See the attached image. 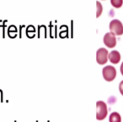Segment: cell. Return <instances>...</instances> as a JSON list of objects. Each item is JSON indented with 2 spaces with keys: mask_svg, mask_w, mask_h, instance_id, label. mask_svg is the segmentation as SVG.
Instances as JSON below:
<instances>
[{
  "mask_svg": "<svg viewBox=\"0 0 123 122\" xmlns=\"http://www.w3.org/2000/svg\"><path fill=\"white\" fill-rule=\"evenodd\" d=\"M108 115L107 104L104 101H98L96 103V119L98 120H103Z\"/></svg>",
  "mask_w": 123,
  "mask_h": 122,
  "instance_id": "1",
  "label": "cell"
},
{
  "mask_svg": "<svg viewBox=\"0 0 123 122\" xmlns=\"http://www.w3.org/2000/svg\"><path fill=\"white\" fill-rule=\"evenodd\" d=\"M102 75L106 81H112L116 77V70L112 65H106L103 68Z\"/></svg>",
  "mask_w": 123,
  "mask_h": 122,
  "instance_id": "2",
  "label": "cell"
},
{
  "mask_svg": "<svg viewBox=\"0 0 123 122\" xmlns=\"http://www.w3.org/2000/svg\"><path fill=\"white\" fill-rule=\"evenodd\" d=\"M109 27L111 30V32H112L116 36H121L123 34V25L119 20H112L110 22Z\"/></svg>",
  "mask_w": 123,
  "mask_h": 122,
  "instance_id": "3",
  "label": "cell"
},
{
  "mask_svg": "<svg viewBox=\"0 0 123 122\" xmlns=\"http://www.w3.org/2000/svg\"><path fill=\"white\" fill-rule=\"evenodd\" d=\"M109 52L106 48H100L96 52V61L99 65H105L108 61Z\"/></svg>",
  "mask_w": 123,
  "mask_h": 122,
  "instance_id": "4",
  "label": "cell"
},
{
  "mask_svg": "<svg viewBox=\"0 0 123 122\" xmlns=\"http://www.w3.org/2000/svg\"><path fill=\"white\" fill-rule=\"evenodd\" d=\"M103 41H104V43L106 47H108L110 48H115L116 45V35L113 34L112 32L105 33V35L104 36V38H103Z\"/></svg>",
  "mask_w": 123,
  "mask_h": 122,
  "instance_id": "5",
  "label": "cell"
},
{
  "mask_svg": "<svg viewBox=\"0 0 123 122\" xmlns=\"http://www.w3.org/2000/svg\"><path fill=\"white\" fill-rule=\"evenodd\" d=\"M108 59L112 64H118L121 61V54L117 50H112L108 55Z\"/></svg>",
  "mask_w": 123,
  "mask_h": 122,
  "instance_id": "6",
  "label": "cell"
},
{
  "mask_svg": "<svg viewBox=\"0 0 123 122\" xmlns=\"http://www.w3.org/2000/svg\"><path fill=\"white\" fill-rule=\"evenodd\" d=\"M110 122H121V116L118 112H112L109 116Z\"/></svg>",
  "mask_w": 123,
  "mask_h": 122,
  "instance_id": "7",
  "label": "cell"
},
{
  "mask_svg": "<svg viewBox=\"0 0 123 122\" xmlns=\"http://www.w3.org/2000/svg\"><path fill=\"white\" fill-rule=\"evenodd\" d=\"M103 11V6L99 1L96 2V17H99L100 14H102Z\"/></svg>",
  "mask_w": 123,
  "mask_h": 122,
  "instance_id": "8",
  "label": "cell"
},
{
  "mask_svg": "<svg viewBox=\"0 0 123 122\" xmlns=\"http://www.w3.org/2000/svg\"><path fill=\"white\" fill-rule=\"evenodd\" d=\"M111 4L115 8H121L123 4V0H111Z\"/></svg>",
  "mask_w": 123,
  "mask_h": 122,
  "instance_id": "9",
  "label": "cell"
},
{
  "mask_svg": "<svg viewBox=\"0 0 123 122\" xmlns=\"http://www.w3.org/2000/svg\"><path fill=\"white\" fill-rule=\"evenodd\" d=\"M119 91H120V93H121V94L123 96V80L119 84Z\"/></svg>",
  "mask_w": 123,
  "mask_h": 122,
  "instance_id": "10",
  "label": "cell"
},
{
  "mask_svg": "<svg viewBox=\"0 0 123 122\" xmlns=\"http://www.w3.org/2000/svg\"><path fill=\"white\" fill-rule=\"evenodd\" d=\"M120 71H121V75L123 76V62H122V64L121 65V67H120Z\"/></svg>",
  "mask_w": 123,
  "mask_h": 122,
  "instance_id": "11",
  "label": "cell"
}]
</instances>
